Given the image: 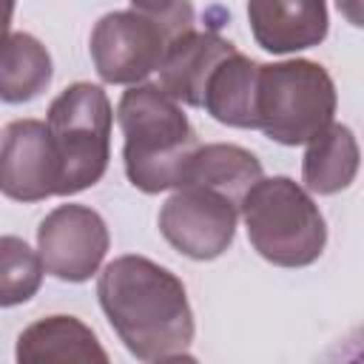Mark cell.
<instances>
[{
    "mask_svg": "<svg viewBox=\"0 0 364 364\" xmlns=\"http://www.w3.org/2000/svg\"><path fill=\"white\" fill-rule=\"evenodd\" d=\"M239 213L250 245L270 264L307 267L324 253V216L310 193L290 176L253 182L239 202Z\"/></svg>",
    "mask_w": 364,
    "mask_h": 364,
    "instance_id": "obj_3",
    "label": "cell"
},
{
    "mask_svg": "<svg viewBox=\"0 0 364 364\" xmlns=\"http://www.w3.org/2000/svg\"><path fill=\"white\" fill-rule=\"evenodd\" d=\"M233 48L236 46L230 40L219 37L216 31H196L193 26L176 31L165 48L159 68H156L159 71V88L168 97H173L176 102L199 108L210 71Z\"/></svg>",
    "mask_w": 364,
    "mask_h": 364,
    "instance_id": "obj_11",
    "label": "cell"
},
{
    "mask_svg": "<svg viewBox=\"0 0 364 364\" xmlns=\"http://www.w3.org/2000/svg\"><path fill=\"white\" fill-rule=\"evenodd\" d=\"M239 205L208 185H179L159 210V233L171 247L196 262L222 256L236 236Z\"/></svg>",
    "mask_w": 364,
    "mask_h": 364,
    "instance_id": "obj_7",
    "label": "cell"
},
{
    "mask_svg": "<svg viewBox=\"0 0 364 364\" xmlns=\"http://www.w3.org/2000/svg\"><path fill=\"white\" fill-rule=\"evenodd\" d=\"M0 193L14 202L60 193V156L46 122L14 119L0 131Z\"/></svg>",
    "mask_w": 364,
    "mask_h": 364,
    "instance_id": "obj_9",
    "label": "cell"
},
{
    "mask_svg": "<svg viewBox=\"0 0 364 364\" xmlns=\"http://www.w3.org/2000/svg\"><path fill=\"white\" fill-rule=\"evenodd\" d=\"M117 122L125 136L122 162L128 182L142 193L176 188L199 145L179 102L159 85H131L117 105Z\"/></svg>",
    "mask_w": 364,
    "mask_h": 364,
    "instance_id": "obj_2",
    "label": "cell"
},
{
    "mask_svg": "<svg viewBox=\"0 0 364 364\" xmlns=\"http://www.w3.org/2000/svg\"><path fill=\"white\" fill-rule=\"evenodd\" d=\"M253 40L270 54L313 48L327 37V0H247Z\"/></svg>",
    "mask_w": 364,
    "mask_h": 364,
    "instance_id": "obj_10",
    "label": "cell"
},
{
    "mask_svg": "<svg viewBox=\"0 0 364 364\" xmlns=\"http://www.w3.org/2000/svg\"><path fill=\"white\" fill-rule=\"evenodd\" d=\"M108 228L88 205H60L37 228V250L43 267L63 282H88L105 253Z\"/></svg>",
    "mask_w": 364,
    "mask_h": 364,
    "instance_id": "obj_8",
    "label": "cell"
},
{
    "mask_svg": "<svg viewBox=\"0 0 364 364\" xmlns=\"http://www.w3.org/2000/svg\"><path fill=\"white\" fill-rule=\"evenodd\" d=\"M256 77L259 63L233 48L210 71L199 108H205L222 125L256 128Z\"/></svg>",
    "mask_w": 364,
    "mask_h": 364,
    "instance_id": "obj_13",
    "label": "cell"
},
{
    "mask_svg": "<svg viewBox=\"0 0 364 364\" xmlns=\"http://www.w3.org/2000/svg\"><path fill=\"white\" fill-rule=\"evenodd\" d=\"M191 28V26H188ZM182 28L148 17L136 9L111 11L91 31V60L97 74L114 85H136L154 74L165 57L171 37Z\"/></svg>",
    "mask_w": 364,
    "mask_h": 364,
    "instance_id": "obj_6",
    "label": "cell"
},
{
    "mask_svg": "<svg viewBox=\"0 0 364 364\" xmlns=\"http://www.w3.org/2000/svg\"><path fill=\"white\" fill-rule=\"evenodd\" d=\"M336 85L324 65L313 60L259 63L256 128L273 142L304 145L333 122Z\"/></svg>",
    "mask_w": 364,
    "mask_h": 364,
    "instance_id": "obj_4",
    "label": "cell"
},
{
    "mask_svg": "<svg viewBox=\"0 0 364 364\" xmlns=\"http://www.w3.org/2000/svg\"><path fill=\"white\" fill-rule=\"evenodd\" d=\"M111 102L100 85L74 82L48 105V134L60 156V193L97 185L111 156Z\"/></svg>",
    "mask_w": 364,
    "mask_h": 364,
    "instance_id": "obj_5",
    "label": "cell"
},
{
    "mask_svg": "<svg viewBox=\"0 0 364 364\" xmlns=\"http://www.w3.org/2000/svg\"><path fill=\"white\" fill-rule=\"evenodd\" d=\"M43 259L20 236H0V307L28 301L43 284Z\"/></svg>",
    "mask_w": 364,
    "mask_h": 364,
    "instance_id": "obj_17",
    "label": "cell"
},
{
    "mask_svg": "<svg viewBox=\"0 0 364 364\" xmlns=\"http://www.w3.org/2000/svg\"><path fill=\"white\" fill-rule=\"evenodd\" d=\"M259 179H262V162L256 159V154H250L242 145L210 142V145H196L179 185H208L228 193L239 205L245 191Z\"/></svg>",
    "mask_w": 364,
    "mask_h": 364,
    "instance_id": "obj_15",
    "label": "cell"
},
{
    "mask_svg": "<svg viewBox=\"0 0 364 364\" xmlns=\"http://www.w3.org/2000/svg\"><path fill=\"white\" fill-rule=\"evenodd\" d=\"M100 307L139 361L191 358L193 313L185 284L162 264L145 256H117L97 279Z\"/></svg>",
    "mask_w": 364,
    "mask_h": 364,
    "instance_id": "obj_1",
    "label": "cell"
},
{
    "mask_svg": "<svg viewBox=\"0 0 364 364\" xmlns=\"http://www.w3.org/2000/svg\"><path fill=\"white\" fill-rule=\"evenodd\" d=\"M14 6H17V0H0V34L9 31L11 17H14Z\"/></svg>",
    "mask_w": 364,
    "mask_h": 364,
    "instance_id": "obj_20",
    "label": "cell"
},
{
    "mask_svg": "<svg viewBox=\"0 0 364 364\" xmlns=\"http://www.w3.org/2000/svg\"><path fill=\"white\" fill-rule=\"evenodd\" d=\"M54 77L48 48L26 34L6 31L0 34V100L20 105L40 97Z\"/></svg>",
    "mask_w": 364,
    "mask_h": 364,
    "instance_id": "obj_16",
    "label": "cell"
},
{
    "mask_svg": "<svg viewBox=\"0 0 364 364\" xmlns=\"http://www.w3.org/2000/svg\"><path fill=\"white\" fill-rule=\"evenodd\" d=\"M358 173V142L347 125L330 122L313 139L301 159V179L310 193H338L353 185Z\"/></svg>",
    "mask_w": 364,
    "mask_h": 364,
    "instance_id": "obj_14",
    "label": "cell"
},
{
    "mask_svg": "<svg viewBox=\"0 0 364 364\" xmlns=\"http://www.w3.org/2000/svg\"><path fill=\"white\" fill-rule=\"evenodd\" d=\"M336 3L353 26H361V0H336Z\"/></svg>",
    "mask_w": 364,
    "mask_h": 364,
    "instance_id": "obj_19",
    "label": "cell"
},
{
    "mask_svg": "<svg viewBox=\"0 0 364 364\" xmlns=\"http://www.w3.org/2000/svg\"><path fill=\"white\" fill-rule=\"evenodd\" d=\"M14 355L20 364H43V361L105 364L108 361V353L100 347L91 327H85L74 316H48L28 324L17 338Z\"/></svg>",
    "mask_w": 364,
    "mask_h": 364,
    "instance_id": "obj_12",
    "label": "cell"
},
{
    "mask_svg": "<svg viewBox=\"0 0 364 364\" xmlns=\"http://www.w3.org/2000/svg\"><path fill=\"white\" fill-rule=\"evenodd\" d=\"M136 11L156 17L168 23L171 28H188L193 26V9L188 0H131Z\"/></svg>",
    "mask_w": 364,
    "mask_h": 364,
    "instance_id": "obj_18",
    "label": "cell"
}]
</instances>
